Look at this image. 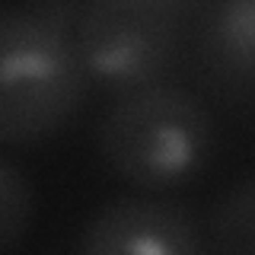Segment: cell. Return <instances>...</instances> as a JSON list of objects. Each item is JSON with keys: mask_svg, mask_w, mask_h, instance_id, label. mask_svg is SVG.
I'll return each instance as SVG.
<instances>
[{"mask_svg": "<svg viewBox=\"0 0 255 255\" xmlns=\"http://www.w3.org/2000/svg\"><path fill=\"white\" fill-rule=\"evenodd\" d=\"M217 143L211 112L182 86L131 90L99 125V153L128 185L166 191L191 182Z\"/></svg>", "mask_w": 255, "mask_h": 255, "instance_id": "2", "label": "cell"}, {"mask_svg": "<svg viewBox=\"0 0 255 255\" xmlns=\"http://www.w3.org/2000/svg\"><path fill=\"white\" fill-rule=\"evenodd\" d=\"M32 185L10 156H0V252H16L32 227Z\"/></svg>", "mask_w": 255, "mask_h": 255, "instance_id": "7", "label": "cell"}, {"mask_svg": "<svg viewBox=\"0 0 255 255\" xmlns=\"http://www.w3.org/2000/svg\"><path fill=\"white\" fill-rule=\"evenodd\" d=\"M204 70L227 93H255V0H211L198 38Z\"/></svg>", "mask_w": 255, "mask_h": 255, "instance_id": "5", "label": "cell"}, {"mask_svg": "<svg viewBox=\"0 0 255 255\" xmlns=\"http://www.w3.org/2000/svg\"><path fill=\"white\" fill-rule=\"evenodd\" d=\"M86 70L112 90L156 83L172 64L179 16L172 0H86L77 22Z\"/></svg>", "mask_w": 255, "mask_h": 255, "instance_id": "3", "label": "cell"}, {"mask_svg": "<svg viewBox=\"0 0 255 255\" xmlns=\"http://www.w3.org/2000/svg\"><path fill=\"white\" fill-rule=\"evenodd\" d=\"M207 249L223 255H255V175L227 188L211 207Z\"/></svg>", "mask_w": 255, "mask_h": 255, "instance_id": "6", "label": "cell"}, {"mask_svg": "<svg viewBox=\"0 0 255 255\" xmlns=\"http://www.w3.org/2000/svg\"><path fill=\"white\" fill-rule=\"evenodd\" d=\"M86 61L64 0H6L0 13V143L54 134L74 115Z\"/></svg>", "mask_w": 255, "mask_h": 255, "instance_id": "1", "label": "cell"}, {"mask_svg": "<svg viewBox=\"0 0 255 255\" xmlns=\"http://www.w3.org/2000/svg\"><path fill=\"white\" fill-rule=\"evenodd\" d=\"M74 249L83 255H195L204 249V239L182 207L118 198L83 223Z\"/></svg>", "mask_w": 255, "mask_h": 255, "instance_id": "4", "label": "cell"}]
</instances>
